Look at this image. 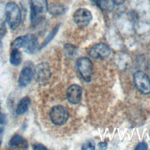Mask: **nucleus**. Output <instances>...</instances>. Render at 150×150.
Here are the masks:
<instances>
[{"mask_svg":"<svg viewBox=\"0 0 150 150\" xmlns=\"http://www.w3.org/2000/svg\"><path fill=\"white\" fill-rule=\"evenodd\" d=\"M30 20L33 25L39 24L44 19L48 10L47 0H30Z\"/></svg>","mask_w":150,"mask_h":150,"instance_id":"nucleus-1","label":"nucleus"},{"mask_svg":"<svg viewBox=\"0 0 150 150\" xmlns=\"http://www.w3.org/2000/svg\"><path fill=\"white\" fill-rule=\"evenodd\" d=\"M38 38L32 34H28L16 38L12 42L13 48H23L28 53H33L38 49Z\"/></svg>","mask_w":150,"mask_h":150,"instance_id":"nucleus-2","label":"nucleus"},{"mask_svg":"<svg viewBox=\"0 0 150 150\" xmlns=\"http://www.w3.org/2000/svg\"><path fill=\"white\" fill-rule=\"evenodd\" d=\"M6 21L11 29H16L21 22V12L18 5L13 2H8L5 6Z\"/></svg>","mask_w":150,"mask_h":150,"instance_id":"nucleus-3","label":"nucleus"},{"mask_svg":"<svg viewBox=\"0 0 150 150\" xmlns=\"http://www.w3.org/2000/svg\"><path fill=\"white\" fill-rule=\"evenodd\" d=\"M134 84L137 90L144 95L150 94V79L145 73L137 71L133 75Z\"/></svg>","mask_w":150,"mask_h":150,"instance_id":"nucleus-4","label":"nucleus"},{"mask_svg":"<svg viewBox=\"0 0 150 150\" xmlns=\"http://www.w3.org/2000/svg\"><path fill=\"white\" fill-rule=\"evenodd\" d=\"M52 122L56 125H62L68 120L69 113L66 107L61 105L53 107L49 114Z\"/></svg>","mask_w":150,"mask_h":150,"instance_id":"nucleus-5","label":"nucleus"},{"mask_svg":"<svg viewBox=\"0 0 150 150\" xmlns=\"http://www.w3.org/2000/svg\"><path fill=\"white\" fill-rule=\"evenodd\" d=\"M76 66L80 76L86 82H90L93 72V66L91 60L86 57L79 58Z\"/></svg>","mask_w":150,"mask_h":150,"instance_id":"nucleus-6","label":"nucleus"},{"mask_svg":"<svg viewBox=\"0 0 150 150\" xmlns=\"http://www.w3.org/2000/svg\"><path fill=\"white\" fill-rule=\"evenodd\" d=\"M75 23L80 28L87 26L92 20L91 13L86 8L77 9L73 15Z\"/></svg>","mask_w":150,"mask_h":150,"instance_id":"nucleus-7","label":"nucleus"},{"mask_svg":"<svg viewBox=\"0 0 150 150\" xmlns=\"http://www.w3.org/2000/svg\"><path fill=\"white\" fill-rule=\"evenodd\" d=\"M50 75V69L47 63H41L35 66L33 71V77L38 82L46 83L49 80Z\"/></svg>","mask_w":150,"mask_h":150,"instance_id":"nucleus-8","label":"nucleus"},{"mask_svg":"<svg viewBox=\"0 0 150 150\" xmlns=\"http://www.w3.org/2000/svg\"><path fill=\"white\" fill-rule=\"evenodd\" d=\"M111 54L110 47L104 43L95 45L89 51V55L94 59H106Z\"/></svg>","mask_w":150,"mask_h":150,"instance_id":"nucleus-9","label":"nucleus"},{"mask_svg":"<svg viewBox=\"0 0 150 150\" xmlns=\"http://www.w3.org/2000/svg\"><path fill=\"white\" fill-rule=\"evenodd\" d=\"M83 90L81 86L78 84H72L70 86L66 91V97L67 100L72 104L80 103L82 98Z\"/></svg>","mask_w":150,"mask_h":150,"instance_id":"nucleus-10","label":"nucleus"},{"mask_svg":"<svg viewBox=\"0 0 150 150\" xmlns=\"http://www.w3.org/2000/svg\"><path fill=\"white\" fill-rule=\"evenodd\" d=\"M33 77V71L29 67H25L20 73L18 78V85L24 87L28 86Z\"/></svg>","mask_w":150,"mask_h":150,"instance_id":"nucleus-11","label":"nucleus"},{"mask_svg":"<svg viewBox=\"0 0 150 150\" xmlns=\"http://www.w3.org/2000/svg\"><path fill=\"white\" fill-rule=\"evenodd\" d=\"M30 103V98L27 96H25L21 98L16 106V113L18 115H22L25 113L29 108Z\"/></svg>","mask_w":150,"mask_h":150,"instance_id":"nucleus-12","label":"nucleus"},{"mask_svg":"<svg viewBox=\"0 0 150 150\" xmlns=\"http://www.w3.org/2000/svg\"><path fill=\"white\" fill-rule=\"evenodd\" d=\"M25 144H26V142L23 138L19 134L14 135L9 142V146L14 148H19V146H22V148H24L23 146Z\"/></svg>","mask_w":150,"mask_h":150,"instance_id":"nucleus-13","label":"nucleus"},{"mask_svg":"<svg viewBox=\"0 0 150 150\" xmlns=\"http://www.w3.org/2000/svg\"><path fill=\"white\" fill-rule=\"evenodd\" d=\"M9 61L13 66H18L21 64L22 62V54L18 49L13 48L11 50L9 56Z\"/></svg>","mask_w":150,"mask_h":150,"instance_id":"nucleus-14","label":"nucleus"},{"mask_svg":"<svg viewBox=\"0 0 150 150\" xmlns=\"http://www.w3.org/2000/svg\"><path fill=\"white\" fill-rule=\"evenodd\" d=\"M63 53L66 57L68 59L74 58L77 53V49L71 44L67 43L63 47Z\"/></svg>","mask_w":150,"mask_h":150,"instance_id":"nucleus-15","label":"nucleus"},{"mask_svg":"<svg viewBox=\"0 0 150 150\" xmlns=\"http://www.w3.org/2000/svg\"><path fill=\"white\" fill-rule=\"evenodd\" d=\"M59 26H60V25H56L54 29L50 32V33L48 35V36L46 37V38L45 39V40L43 41V42L42 43V45L40 46V49L45 47L52 39L54 37V36L56 35L59 29Z\"/></svg>","mask_w":150,"mask_h":150,"instance_id":"nucleus-16","label":"nucleus"},{"mask_svg":"<svg viewBox=\"0 0 150 150\" xmlns=\"http://www.w3.org/2000/svg\"><path fill=\"white\" fill-rule=\"evenodd\" d=\"M49 11L53 15H60L64 12V8L61 5H54L49 9Z\"/></svg>","mask_w":150,"mask_h":150,"instance_id":"nucleus-17","label":"nucleus"},{"mask_svg":"<svg viewBox=\"0 0 150 150\" xmlns=\"http://www.w3.org/2000/svg\"><path fill=\"white\" fill-rule=\"evenodd\" d=\"M100 9L105 10L108 6V0H92Z\"/></svg>","mask_w":150,"mask_h":150,"instance_id":"nucleus-18","label":"nucleus"},{"mask_svg":"<svg viewBox=\"0 0 150 150\" xmlns=\"http://www.w3.org/2000/svg\"><path fill=\"white\" fill-rule=\"evenodd\" d=\"M95 149V144L94 142L92 140H88L84 143L81 146V149L83 150H93Z\"/></svg>","mask_w":150,"mask_h":150,"instance_id":"nucleus-19","label":"nucleus"},{"mask_svg":"<svg viewBox=\"0 0 150 150\" xmlns=\"http://www.w3.org/2000/svg\"><path fill=\"white\" fill-rule=\"evenodd\" d=\"M135 149H148V145L147 144L144 142H142L139 143L137 146L135 148Z\"/></svg>","mask_w":150,"mask_h":150,"instance_id":"nucleus-20","label":"nucleus"},{"mask_svg":"<svg viewBox=\"0 0 150 150\" xmlns=\"http://www.w3.org/2000/svg\"><path fill=\"white\" fill-rule=\"evenodd\" d=\"M33 149H46L47 148L40 144H35L33 145Z\"/></svg>","mask_w":150,"mask_h":150,"instance_id":"nucleus-21","label":"nucleus"},{"mask_svg":"<svg viewBox=\"0 0 150 150\" xmlns=\"http://www.w3.org/2000/svg\"><path fill=\"white\" fill-rule=\"evenodd\" d=\"M7 121L6 115L4 114H0V124H5Z\"/></svg>","mask_w":150,"mask_h":150,"instance_id":"nucleus-22","label":"nucleus"},{"mask_svg":"<svg viewBox=\"0 0 150 150\" xmlns=\"http://www.w3.org/2000/svg\"><path fill=\"white\" fill-rule=\"evenodd\" d=\"M98 146L100 149H105L107 147V144L105 142H101L98 144Z\"/></svg>","mask_w":150,"mask_h":150,"instance_id":"nucleus-23","label":"nucleus"},{"mask_svg":"<svg viewBox=\"0 0 150 150\" xmlns=\"http://www.w3.org/2000/svg\"><path fill=\"white\" fill-rule=\"evenodd\" d=\"M125 0H111V1L113 2V4H114L115 5H120L122 4Z\"/></svg>","mask_w":150,"mask_h":150,"instance_id":"nucleus-24","label":"nucleus"},{"mask_svg":"<svg viewBox=\"0 0 150 150\" xmlns=\"http://www.w3.org/2000/svg\"><path fill=\"white\" fill-rule=\"evenodd\" d=\"M3 131H4V128L0 127V135L3 132Z\"/></svg>","mask_w":150,"mask_h":150,"instance_id":"nucleus-25","label":"nucleus"},{"mask_svg":"<svg viewBox=\"0 0 150 150\" xmlns=\"http://www.w3.org/2000/svg\"><path fill=\"white\" fill-rule=\"evenodd\" d=\"M0 114H1V105H0Z\"/></svg>","mask_w":150,"mask_h":150,"instance_id":"nucleus-26","label":"nucleus"},{"mask_svg":"<svg viewBox=\"0 0 150 150\" xmlns=\"http://www.w3.org/2000/svg\"><path fill=\"white\" fill-rule=\"evenodd\" d=\"M1 140H0V146H1Z\"/></svg>","mask_w":150,"mask_h":150,"instance_id":"nucleus-27","label":"nucleus"}]
</instances>
